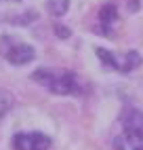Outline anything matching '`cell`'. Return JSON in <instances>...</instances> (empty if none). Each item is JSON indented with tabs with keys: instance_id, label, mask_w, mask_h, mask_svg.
I'll return each instance as SVG.
<instances>
[{
	"instance_id": "6",
	"label": "cell",
	"mask_w": 143,
	"mask_h": 150,
	"mask_svg": "<svg viewBox=\"0 0 143 150\" xmlns=\"http://www.w3.org/2000/svg\"><path fill=\"white\" fill-rule=\"evenodd\" d=\"M97 57L101 59V66L107 68V70H118L120 72V62L116 59V55L111 53V51H105V49H97Z\"/></svg>"
},
{
	"instance_id": "9",
	"label": "cell",
	"mask_w": 143,
	"mask_h": 150,
	"mask_svg": "<svg viewBox=\"0 0 143 150\" xmlns=\"http://www.w3.org/2000/svg\"><path fill=\"white\" fill-rule=\"evenodd\" d=\"M11 108H13V95H11V91H6V89L0 87V118H2Z\"/></svg>"
},
{
	"instance_id": "8",
	"label": "cell",
	"mask_w": 143,
	"mask_h": 150,
	"mask_svg": "<svg viewBox=\"0 0 143 150\" xmlns=\"http://www.w3.org/2000/svg\"><path fill=\"white\" fill-rule=\"evenodd\" d=\"M139 64H141V55L137 51H128L126 57L120 62V72H130V70H135Z\"/></svg>"
},
{
	"instance_id": "7",
	"label": "cell",
	"mask_w": 143,
	"mask_h": 150,
	"mask_svg": "<svg viewBox=\"0 0 143 150\" xmlns=\"http://www.w3.org/2000/svg\"><path fill=\"white\" fill-rule=\"evenodd\" d=\"M69 8V0H46V11L53 17H63Z\"/></svg>"
},
{
	"instance_id": "3",
	"label": "cell",
	"mask_w": 143,
	"mask_h": 150,
	"mask_svg": "<svg viewBox=\"0 0 143 150\" xmlns=\"http://www.w3.org/2000/svg\"><path fill=\"white\" fill-rule=\"evenodd\" d=\"M122 129L128 142L141 144L143 142V112L137 108H126L122 112Z\"/></svg>"
},
{
	"instance_id": "11",
	"label": "cell",
	"mask_w": 143,
	"mask_h": 150,
	"mask_svg": "<svg viewBox=\"0 0 143 150\" xmlns=\"http://www.w3.org/2000/svg\"><path fill=\"white\" fill-rule=\"evenodd\" d=\"M132 150H143V144H137V146L132 148Z\"/></svg>"
},
{
	"instance_id": "10",
	"label": "cell",
	"mask_w": 143,
	"mask_h": 150,
	"mask_svg": "<svg viewBox=\"0 0 143 150\" xmlns=\"http://www.w3.org/2000/svg\"><path fill=\"white\" fill-rule=\"evenodd\" d=\"M53 32H55L57 36H61V38H67V36L72 34V32H69V30H67L63 23H55V25H53Z\"/></svg>"
},
{
	"instance_id": "1",
	"label": "cell",
	"mask_w": 143,
	"mask_h": 150,
	"mask_svg": "<svg viewBox=\"0 0 143 150\" xmlns=\"http://www.w3.org/2000/svg\"><path fill=\"white\" fill-rule=\"evenodd\" d=\"M32 81L55 95H82L84 91L78 74L63 68H40L32 74Z\"/></svg>"
},
{
	"instance_id": "4",
	"label": "cell",
	"mask_w": 143,
	"mask_h": 150,
	"mask_svg": "<svg viewBox=\"0 0 143 150\" xmlns=\"http://www.w3.org/2000/svg\"><path fill=\"white\" fill-rule=\"evenodd\" d=\"M50 137L38 131L29 133H15L13 135V150H48Z\"/></svg>"
},
{
	"instance_id": "2",
	"label": "cell",
	"mask_w": 143,
	"mask_h": 150,
	"mask_svg": "<svg viewBox=\"0 0 143 150\" xmlns=\"http://www.w3.org/2000/svg\"><path fill=\"white\" fill-rule=\"evenodd\" d=\"M0 55L13 66H25L34 62L36 51L32 45L19 40L15 36H0Z\"/></svg>"
},
{
	"instance_id": "5",
	"label": "cell",
	"mask_w": 143,
	"mask_h": 150,
	"mask_svg": "<svg viewBox=\"0 0 143 150\" xmlns=\"http://www.w3.org/2000/svg\"><path fill=\"white\" fill-rule=\"evenodd\" d=\"M99 21H101V25H105V28H103L105 36H114L111 28H114V23L118 21V8H116V2H107V4L101 6V11H99Z\"/></svg>"
}]
</instances>
